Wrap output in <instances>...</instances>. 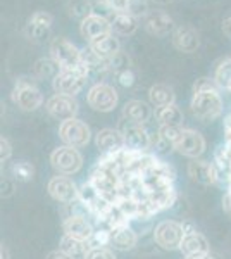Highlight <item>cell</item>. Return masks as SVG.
Segmentation results:
<instances>
[{"label": "cell", "mask_w": 231, "mask_h": 259, "mask_svg": "<svg viewBox=\"0 0 231 259\" xmlns=\"http://www.w3.org/2000/svg\"><path fill=\"white\" fill-rule=\"evenodd\" d=\"M192 112L202 123H211L221 118L222 114V99L219 92H200L193 94L190 102Z\"/></svg>", "instance_id": "1"}, {"label": "cell", "mask_w": 231, "mask_h": 259, "mask_svg": "<svg viewBox=\"0 0 231 259\" xmlns=\"http://www.w3.org/2000/svg\"><path fill=\"white\" fill-rule=\"evenodd\" d=\"M11 99H12V102L24 112L36 111L38 107H41V104H43V95H41L40 89L35 85V81L24 76L16 80Z\"/></svg>", "instance_id": "2"}, {"label": "cell", "mask_w": 231, "mask_h": 259, "mask_svg": "<svg viewBox=\"0 0 231 259\" xmlns=\"http://www.w3.org/2000/svg\"><path fill=\"white\" fill-rule=\"evenodd\" d=\"M88 78H90V73L83 64L74 69H62L52 80V89L56 94L76 97L79 92L85 89Z\"/></svg>", "instance_id": "3"}, {"label": "cell", "mask_w": 231, "mask_h": 259, "mask_svg": "<svg viewBox=\"0 0 231 259\" xmlns=\"http://www.w3.org/2000/svg\"><path fill=\"white\" fill-rule=\"evenodd\" d=\"M50 164L57 175L73 177L83 168V156L78 149L69 147V145H59L50 154Z\"/></svg>", "instance_id": "4"}, {"label": "cell", "mask_w": 231, "mask_h": 259, "mask_svg": "<svg viewBox=\"0 0 231 259\" xmlns=\"http://www.w3.org/2000/svg\"><path fill=\"white\" fill-rule=\"evenodd\" d=\"M184 235V225L176 220H164L154 228V242L164 250H179Z\"/></svg>", "instance_id": "5"}, {"label": "cell", "mask_w": 231, "mask_h": 259, "mask_svg": "<svg viewBox=\"0 0 231 259\" xmlns=\"http://www.w3.org/2000/svg\"><path fill=\"white\" fill-rule=\"evenodd\" d=\"M50 57L56 61V64L62 69H74L83 64L81 50L68 38H54L50 44Z\"/></svg>", "instance_id": "6"}, {"label": "cell", "mask_w": 231, "mask_h": 259, "mask_svg": "<svg viewBox=\"0 0 231 259\" xmlns=\"http://www.w3.org/2000/svg\"><path fill=\"white\" fill-rule=\"evenodd\" d=\"M59 139L62 140L64 145H69V147H74V149H81L88 145V142L91 139V132L85 121L73 118L68 121H62V123L59 124Z\"/></svg>", "instance_id": "7"}, {"label": "cell", "mask_w": 231, "mask_h": 259, "mask_svg": "<svg viewBox=\"0 0 231 259\" xmlns=\"http://www.w3.org/2000/svg\"><path fill=\"white\" fill-rule=\"evenodd\" d=\"M86 102L97 112H111L116 109L117 102H119V95L112 85L100 81L90 87L86 94Z\"/></svg>", "instance_id": "8"}, {"label": "cell", "mask_w": 231, "mask_h": 259, "mask_svg": "<svg viewBox=\"0 0 231 259\" xmlns=\"http://www.w3.org/2000/svg\"><path fill=\"white\" fill-rule=\"evenodd\" d=\"M124 135L126 149L135 150V152H149L154 145V135L145 128V124L129 123V121H123V126L119 128Z\"/></svg>", "instance_id": "9"}, {"label": "cell", "mask_w": 231, "mask_h": 259, "mask_svg": "<svg viewBox=\"0 0 231 259\" xmlns=\"http://www.w3.org/2000/svg\"><path fill=\"white\" fill-rule=\"evenodd\" d=\"M205 147H207V142H205L204 135L193 128H183L179 139L173 145L176 152L188 159H200V156L205 152Z\"/></svg>", "instance_id": "10"}, {"label": "cell", "mask_w": 231, "mask_h": 259, "mask_svg": "<svg viewBox=\"0 0 231 259\" xmlns=\"http://www.w3.org/2000/svg\"><path fill=\"white\" fill-rule=\"evenodd\" d=\"M47 192L56 202L68 206L71 202H76L79 197V187L74 183L73 178L64 177V175H56L49 180Z\"/></svg>", "instance_id": "11"}, {"label": "cell", "mask_w": 231, "mask_h": 259, "mask_svg": "<svg viewBox=\"0 0 231 259\" xmlns=\"http://www.w3.org/2000/svg\"><path fill=\"white\" fill-rule=\"evenodd\" d=\"M45 109L54 119L57 121H68L76 118L79 106L76 97H69V95H61V94H54L52 97L47 99L45 102Z\"/></svg>", "instance_id": "12"}, {"label": "cell", "mask_w": 231, "mask_h": 259, "mask_svg": "<svg viewBox=\"0 0 231 259\" xmlns=\"http://www.w3.org/2000/svg\"><path fill=\"white\" fill-rule=\"evenodd\" d=\"M142 23H144L145 30L152 36H157V38L173 35L176 30L174 19L164 11H149L145 14V18L142 19Z\"/></svg>", "instance_id": "13"}, {"label": "cell", "mask_w": 231, "mask_h": 259, "mask_svg": "<svg viewBox=\"0 0 231 259\" xmlns=\"http://www.w3.org/2000/svg\"><path fill=\"white\" fill-rule=\"evenodd\" d=\"M95 145L102 154H114L126 149L124 135L119 128H102L95 135Z\"/></svg>", "instance_id": "14"}, {"label": "cell", "mask_w": 231, "mask_h": 259, "mask_svg": "<svg viewBox=\"0 0 231 259\" xmlns=\"http://www.w3.org/2000/svg\"><path fill=\"white\" fill-rule=\"evenodd\" d=\"M62 230H64V235L83 242H88L95 232L85 214H68L62 221Z\"/></svg>", "instance_id": "15"}, {"label": "cell", "mask_w": 231, "mask_h": 259, "mask_svg": "<svg viewBox=\"0 0 231 259\" xmlns=\"http://www.w3.org/2000/svg\"><path fill=\"white\" fill-rule=\"evenodd\" d=\"M188 177L192 182L200 183V185H216L217 183V175L216 168L211 161L205 159H192L188 162Z\"/></svg>", "instance_id": "16"}, {"label": "cell", "mask_w": 231, "mask_h": 259, "mask_svg": "<svg viewBox=\"0 0 231 259\" xmlns=\"http://www.w3.org/2000/svg\"><path fill=\"white\" fill-rule=\"evenodd\" d=\"M79 33H81V36L85 40L94 41L97 38H100V36L112 33V26L106 18H102V16L90 14L88 18L81 21V24H79Z\"/></svg>", "instance_id": "17"}, {"label": "cell", "mask_w": 231, "mask_h": 259, "mask_svg": "<svg viewBox=\"0 0 231 259\" xmlns=\"http://www.w3.org/2000/svg\"><path fill=\"white\" fill-rule=\"evenodd\" d=\"M181 254L184 257H205L211 252L209 240L200 232H188L181 242Z\"/></svg>", "instance_id": "18"}, {"label": "cell", "mask_w": 231, "mask_h": 259, "mask_svg": "<svg viewBox=\"0 0 231 259\" xmlns=\"http://www.w3.org/2000/svg\"><path fill=\"white\" fill-rule=\"evenodd\" d=\"M154 116L152 107L149 106L144 100H128L123 107V118L129 123H136V124H147Z\"/></svg>", "instance_id": "19"}, {"label": "cell", "mask_w": 231, "mask_h": 259, "mask_svg": "<svg viewBox=\"0 0 231 259\" xmlns=\"http://www.w3.org/2000/svg\"><path fill=\"white\" fill-rule=\"evenodd\" d=\"M173 45L176 50H179L183 54L197 52V49L200 45V36L190 26H178L173 33Z\"/></svg>", "instance_id": "20"}, {"label": "cell", "mask_w": 231, "mask_h": 259, "mask_svg": "<svg viewBox=\"0 0 231 259\" xmlns=\"http://www.w3.org/2000/svg\"><path fill=\"white\" fill-rule=\"evenodd\" d=\"M112 239H111V247H114L116 250L126 252V250H131L138 244V233L133 230L129 225L119 228H112Z\"/></svg>", "instance_id": "21"}, {"label": "cell", "mask_w": 231, "mask_h": 259, "mask_svg": "<svg viewBox=\"0 0 231 259\" xmlns=\"http://www.w3.org/2000/svg\"><path fill=\"white\" fill-rule=\"evenodd\" d=\"M90 47L106 61H111L117 52H121V44L114 36V33H109V35H104L100 38L90 41Z\"/></svg>", "instance_id": "22"}, {"label": "cell", "mask_w": 231, "mask_h": 259, "mask_svg": "<svg viewBox=\"0 0 231 259\" xmlns=\"http://www.w3.org/2000/svg\"><path fill=\"white\" fill-rule=\"evenodd\" d=\"M149 100L155 109H159V107H166V106H173V104H176V94L169 85L157 83V85L150 87Z\"/></svg>", "instance_id": "23"}, {"label": "cell", "mask_w": 231, "mask_h": 259, "mask_svg": "<svg viewBox=\"0 0 231 259\" xmlns=\"http://www.w3.org/2000/svg\"><path fill=\"white\" fill-rule=\"evenodd\" d=\"M109 23L112 26V33L119 36H131L138 30V19L128 12H116Z\"/></svg>", "instance_id": "24"}, {"label": "cell", "mask_w": 231, "mask_h": 259, "mask_svg": "<svg viewBox=\"0 0 231 259\" xmlns=\"http://www.w3.org/2000/svg\"><path fill=\"white\" fill-rule=\"evenodd\" d=\"M155 121L159 123V126H183L184 114L176 104L166 107H159L154 112Z\"/></svg>", "instance_id": "25"}, {"label": "cell", "mask_w": 231, "mask_h": 259, "mask_svg": "<svg viewBox=\"0 0 231 259\" xmlns=\"http://www.w3.org/2000/svg\"><path fill=\"white\" fill-rule=\"evenodd\" d=\"M147 199L150 200V204H152L155 209L162 211L174 204L176 190L173 185H166V187H161V189H157L154 192H149V194H147Z\"/></svg>", "instance_id": "26"}, {"label": "cell", "mask_w": 231, "mask_h": 259, "mask_svg": "<svg viewBox=\"0 0 231 259\" xmlns=\"http://www.w3.org/2000/svg\"><path fill=\"white\" fill-rule=\"evenodd\" d=\"M59 73H61V68L52 57H41L33 66V76L36 80H54Z\"/></svg>", "instance_id": "27"}, {"label": "cell", "mask_w": 231, "mask_h": 259, "mask_svg": "<svg viewBox=\"0 0 231 259\" xmlns=\"http://www.w3.org/2000/svg\"><path fill=\"white\" fill-rule=\"evenodd\" d=\"M59 249H61L62 252L68 254V256H71L73 259H85L86 252H88V244H86V242H83V240L73 239V237L62 235Z\"/></svg>", "instance_id": "28"}, {"label": "cell", "mask_w": 231, "mask_h": 259, "mask_svg": "<svg viewBox=\"0 0 231 259\" xmlns=\"http://www.w3.org/2000/svg\"><path fill=\"white\" fill-rule=\"evenodd\" d=\"M9 173L12 175V178L18 180L21 183H28L31 182L35 177V166L28 161H16L11 164Z\"/></svg>", "instance_id": "29"}, {"label": "cell", "mask_w": 231, "mask_h": 259, "mask_svg": "<svg viewBox=\"0 0 231 259\" xmlns=\"http://www.w3.org/2000/svg\"><path fill=\"white\" fill-rule=\"evenodd\" d=\"M214 80H216L219 89L231 92V57L217 64L216 73H214Z\"/></svg>", "instance_id": "30"}, {"label": "cell", "mask_w": 231, "mask_h": 259, "mask_svg": "<svg viewBox=\"0 0 231 259\" xmlns=\"http://www.w3.org/2000/svg\"><path fill=\"white\" fill-rule=\"evenodd\" d=\"M68 12L73 18L83 21L90 14H94V2H90V0H69Z\"/></svg>", "instance_id": "31"}, {"label": "cell", "mask_w": 231, "mask_h": 259, "mask_svg": "<svg viewBox=\"0 0 231 259\" xmlns=\"http://www.w3.org/2000/svg\"><path fill=\"white\" fill-rule=\"evenodd\" d=\"M111 239H112V232L111 230H95L94 235L88 239V249H102V247H107L111 245Z\"/></svg>", "instance_id": "32"}, {"label": "cell", "mask_w": 231, "mask_h": 259, "mask_svg": "<svg viewBox=\"0 0 231 259\" xmlns=\"http://www.w3.org/2000/svg\"><path fill=\"white\" fill-rule=\"evenodd\" d=\"M52 23H54L52 14H49V12H45V11H36V12H33L31 18H29V21H28L29 26L40 28V30H50Z\"/></svg>", "instance_id": "33"}, {"label": "cell", "mask_w": 231, "mask_h": 259, "mask_svg": "<svg viewBox=\"0 0 231 259\" xmlns=\"http://www.w3.org/2000/svg\"><path fill=\"white\" fill-rule=\"evenodd\" d=\"M109 64H111V71L114 74L121 73V71H126V69H131V59H129V56L126 52H117L114 57H112L111 61H109Z\"/></svg>", "instance_id": "34"}, {"label": "cell", "mask_w": 231, "mask_h": 259, "mask_svg": "<svg viewBox=\"0 0 231 259\" xmlns=\"http://www.w3.org/2000/svg\"><path fill=\"white\" fill-rule=\"evenodd\" d=\"M181 132H183V126H159L157 135L173 147L176 144V140L179 139V135H181Z\"/></svg>", "instance_id": "35"}, {"label": "cell", "mask_w": 231, "mask_h": 259, "mask_svg": "<svg viewBox=\"0 0 231 259\" xmlns=\"http://www.w3.org/2000/svg\"><path fill=\"white\" fill-rule=\"evenodd\" d=\"M200 92H219V87L214 78L202 76L193 83V94H200Z\"/></svg>", "instance_id": "36"}, {"label": "cell", "mask_w": 231, "mask_h": 259, "mask_svg": "<svg viewBox=\"0 0 231 259\" xmlns=\"http://www.w3.org/2000/svg\"><path fill=\"white\" fill-rule=\"evenodd\" d=\"M149 12V0H129L128 6V14L135 16V18H145V14Z\"/></svg>", "instance_id": "37"}, {"label": "cell", "mask_w": 231, "mask_h": 259, "mask_svg": "<svg viewBox=\"0 0 231 259\" xmlns=\"http://www.w3.org/2000/svg\"><path fill=\"white\" fill-rule=\"evenodd\" d=\"M85 259H117L114 250L102 247V249H88Z\"/></svg>", "instance_id": "38"}, {"label": "cell", "mask_w": 231, "mask_h": 259, "mask_svg": "<svg viewBox=\"0 0 231 259\" xmlns=\"http://www.w3.org/2000/svg\"><path fill=\"white\" fill-rule=\"evenodd\" d=\"M116 78H117V81H119L121 85L124 87V89H129V87H133V85H135V80H136L135 71H133V68L131 69H126V71H121V73H117Z\"/></svg>", "instance_id": "39"}, {"label": "cell", "mask_w": 231, "mask_h": 259, "mask_svg": "<svg viewBox=\"0 0 231 259\" xmlns=\"http://www.w3.org/2000/svg\"><path fill=\"white\" fill-rule=\"evenodd\" d=\"M12 157V145H11V142L7 140V139H0V161H2V164L4 162H7Z\"/></svg>", "instance_id": "40"}, {"label": "cell", "mask_w": 231, "mask_h": 259, "mask_svg": "<svg viewBox=\"0 0 231 259\" xmlns=\"http://www.w3.org/2000/svg\"><path fill=\"white\" fill-rule=\"evenodd\" d=\"M100 2L109 6L114 12H128L129 0H100Z\"/></svg>", "instance_id": "41"}, {"label": "cell", "mask_w": 231, "mask_h": 259, "mask_svg": "<svg viewBox=\"0 0 231 259\" xmlns=\"http://www.w3.org/2000/svg\"><path fill=\"white\" fill-rule=\"evenodd\" d=\"M49 35V30H40V28H35V26H29L28 24V36L33 40H41V38H47Z\"/></svg>", "instance_id": "42"}, {"label": "cell", "mask_w": 231, "mask_h": 259, "mask_svg": "<svg viewBox=\"0 0 231 259\" xmlns=\"http://www.w3.org/2000/svg\"><path fill=\"white\" fill-rule=\"evenodd\" d=\"M14 190H16L14 180H4V182H2V197L4 199L11 197V195L14 194Z\"/></svg>", "instance_id": "43"}, {"label": "cell", "mask_w": 231, "mask_h": 259, "mask_svg": "<svg viewBox=\"0 0 231 259\" xmlns=\"http://www.w3.org/2000/svg\"><path fill=\"white\" fill-rule=\"evenodd\" d=\"M222 209H224L226 214L231 216V187L226 190L224 197H222Z\"/></svg>", "instance_id": "44"}, {"label": "cell", "mask_w": 231, "mask_h": 259, "mask_svg": "<svg viewBox=\"0 0 231 259\" xmlns=\"http://www.w3.org/2000/svg\"><path fill=\"white\" fill-rule=\"evenodd\" d=\"M45 259H73V257L68 256L66 252H62L61 249H57V250H52V252H49Z\"/></svg>", "instance_id": "45"}, {"label": "cell", "mask_w": 231, "mask_h": 259, "mask_svg": "<svg viewBox=\"0 0 231 259\" xmlns=\"http://www.w3.org/2000/svg\"><path fill=\"white\" fill-rule=\"evenodd\" d=\"M222 33H224L226 38L231 40V16L222 21Z\"/></svg>", "instance_id": "46"}, {"label": "cell", "mask_w": 231, "mask_h": 259, "mask_svg": "<svg viewBox=\"0 0 231 259\" xmlns=\"http://www.w3.org/2000/svg\"><path fill=\"white\" fill-rule=\"evenodd\" d=\"M0 259H11L9 247L6 244H2V247H0Z\"/></svg>", "instance_id": "47"}, {"label": "cell", "mask_w": 231, "mask_h": 259, "mask_svg": "<svg viewBox=\"0 0 231 259\" xmlns=\"http://www.w3.org/2000/svg\"><path fill=\"white\" fill-rule=\"evenodd\" d=\"M204 259H224V257H222L221 254H217V252H212V250H211V252H209L207 256H205Z\"/></svg>", "instance_id": "48"}, {"label": "cell", "mask_w": 231, "mask_h": 259, "mask_svg": "<svg viewBox=\"0 0 231 259\" xmlns=\"http://www.w3.org/2000/svg\"><path fill=\"white\" fill-rule=\"evenodd\" d=\"M150 2L157 4V6H167V4H171L173 0H150Z\"/></svg>", "instance_id": "49"}, {"label": "cell", "mask_w": 231, "mask_h": 259, "mask_svg": "<svg viewBox=\"0 0 231 259\" xmlns=\"http://www.w3.org/2000/svg\"><path fill=\"white\" fill-rule=\"evenodd\" d=\"M184 259H204V257H184Z\"/></svg>", "instance_id": "50"}]
</instances>
